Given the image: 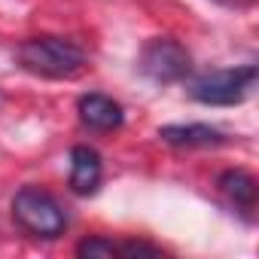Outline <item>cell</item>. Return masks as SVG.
<instances>
[{"label":"cell","mask_w":259,"mask_h":259,"mask_svg":"<svg viewBox=\"0 0 259 259\" xmlns=\"http://www.w3.org/2000/svg\"><path fill=\"white\" fill-rule=\"evenodd\" d=\"M19 64L37 76L70 79L85 67V52L64 37H31L19 46Z\"/></svg>","instance_id":"cell-1"},{"label":"cell","mask_w":259,"mask_h":259,"mask_svg":"<svg viewBox=\"0 0 259 259\" xmlns=\"http://www.w3.org/2000/svg\"><path fill=\"white\" fill-rule=\"evenodd\" d=\"M13 217L25 232L37 235V238H58L67 226V217H64L61 204L37 186H25V189L16 192Z\"/></svg>","instance_id":"cell-2"},{"label":"cell","mask_w":259,"mask_h":259,"mask_svg":"<svg viewBox=\"0 0 259 259\" xmlns=\"http://www.w3.org/2000/svg\"><path fill=\"white\" fill-rule=\"evenodd\" d=\"M253 89H256V64H244V67L213 70L201 76L192 85V98L210 107H232V104H241Z\"/></svg>","instance_id":"cell-3"},{"label":"cell","mask_w":259,"mask_h":259,"mask_svg":"<svg viewBox=\"0 0 259 259\" xmlns=\"http://www.w3.org/2000/svg\"><path fill=\"white\" fill-rule=\"evenodd\" d=\"M189 67H192V58L186 46H180L171 37H156L141 52V70L153 82H177L189 73Z\"/></svg>","instance_id":"cell-4"},{"label":"cell","mask_w":259,"mask_h":259,"mask_svg":"<svg viewBox=\"0 0 259 259\" xmlns=\"http://www.w3.org/2000/svg\"><path fill=\"white\" fill-rule=\"evenodd\" d=\"M76 110H79L82 125L95 128V132H113V128H119L122 119H125L122 104L113 101V98H107V95H98V92L95 95H82L79 104H76Z\"/></svg>","instance_id":"cell-5"},{"label":"cell","mask_w":259,"mask_h":259,"mask_svg":"<svg viewBox=\"0 0 259 259\" xmlns=\"http://www.w3.org/2000/svg\"><path fill=\"white\" fill-rule=\"evenodd\" d=\"M101 156L92 147H73L70 150V189L76 195H92L101 186Z\"/></svg>","instance_id":"cell-6"},{"label":"cell","mask_w":259,"mask_h":259,"mask_svg":"<svg viewBox=\"0 0 259 259\" xmlns=\"http://www.w3.org/2000/svg\"><path fill=\"white\" fill-rule=\"evenodd\" d=\"M159 138L171 147H220L226 138L210 125H165Z\"/></svg>","instance_id":"cell-7"},{"label":"cell","mask_w":259,"mask_h":259,"mask_svg":"<svg viewBox=\"0 0 259 259\" xmlns=\"http://www.w3.org/2000/svg\"><path fill=\"white\" fill-rule=\"evenodd\" d=\"M220 189L238 204V207H253L256 204V180L247 171H226L220 177Z\"/></svg>","instance_id":"cell-8"},{"label":"cell","mask_w":259,"mask_h":259,"mask_svg":"<svg viewBox=\"0 0 259 259\" xmlns=\"http://www.w3.org/2000/svg\"><path fill=\"white\" fill-rule=\"evenodd\" d=\"M76 253H79V256H85V259H113V256H119V244H113V241H107V238L95 235V238L79 241Z\"/></svg>","instance_id":"cell-9"},{"label":"cell","mask_w":259,"mask_h":259,"mask_svg":"<svg viewBox=\"0 0 259 259\" xmlns=\"http://www.w3.org/2000/svg\"><path fill=\"white\" fill-rule=\"evenodd\" d=\"M162 247L156 244H144V241H125L119 244V256H159Z\"/></svg>","instance_id":"cell-10"},{"label":"cell","mask_w":259,"mask_h":259,"mask_svg":"<svg viewBox=\"0 0 259 259\" xmlns=\"http://www.w3.org/2000/svg\"><path fill=\"white\" fill-rule=\"evenodd\" d=\"M213 4L229 7V10H244V7H250V4H253V0H213Z\"/></svg>","instance_id":"cell-11"}]
</instances>
